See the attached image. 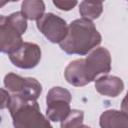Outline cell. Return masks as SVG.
<instances>
[{"label": "cell", "mask_w": 128, "mask_h": 128, "mask_svg": "<svg viewBox=\"0 0 128 128\" xmlns=\"http://www.w3.org/2000/svg\"><path fill=\"white\" fill-rule=\"evenodd\" d=\"M45 11V4L41 0H25L21 4V13L29 20H39Z\"/></svg>", "instance_id": "obj_11"}, {"label": "cell", "mask_w": 128, "mask_h": 128, "mask_svg": "<svg viewBox=\"0 0 128 128\" xmlns=\"http://www.w3.org/2000/svg\"><path fill=\"white\" fill-rule=\"evenodd\" d=\"M25 78L14 73H8L4 77V85L12 94H19L24 86Z\"/></svg>", "instance_id": "obj_14"}, {"label": "cell", "mask_w": 128, "mask_h": 128, "mask_svg": "<svg viewBox=\"0 0 128 128\" xmlns=\"http://www.w3.org/2000/svg\"><path fill=\"white\" fill-rule=\"evenodd\" d=\"M110 70L111 55L104 47L96 48L84 59V72L89 83L99 74H106Z\"/></svg>", "instance_id": "obj_4"}, {"label": "cell", "mask_w": 128, "mask_h": 128, "mask_svg": "<svg viewBox=\"0 0 128 128\" xmlns=\"http://www.w3.org/2000/svg\"><path fill=\"white\" fill-rule=\"evenodd\" d=\"M101 128H128V114L114 109L104 111L99 119Z\"/></svg>", "instance_id": "obj_10"}, {"label": "cell", "mask_w": 128, "mask_h": 128, "mask_svg": "<svg viewBox=\"0 0 128 128\" xmlns=\"http://www.w3.org/2000/svg\"><path fill=\"white\" fill-rule=\"evenodd\" d=\"M38 30L52 43H61L68 32L66 21L61 17L53 14L46 13L37 21Z\"/></svg>", "instance_id": "obj_5"}, {"label": "cell", "mask_w": 128, "mask_h": 128, "mask_svg": "<svg viewBox=\"0 0 128 128\" xmlns=\"http://www.w3.org/2000/svg\"><path fill=\"white\" fill-rule=\"evenodd\" d=\"M66 81L76 87L87 85L89 82L84 72V59H77L70 62L64 71Z\"/></svg>", "instance_id": "obj_9"}, {"label": "cell", "mask_w": 128, "mask_h": 128, "mask_svg": "<svg viewBox=\"0 0 128 128\" xmlns=\"http://www.w3.org/2000/svg\"><path fill=\"white\" fill-rule=\"evenodd\" d=\"M71 94L62 87H53L46 96V116L49 120L58 122L64 120L70 113Z\"/></svg>", "instance_id": "obj_3"}, {"label": "cell", "mask_w": 128, "mask_h": 128, "mask_svg": "<svg viewBox=\"0 0 128 128\" xmlns=\"http://www.w3.org/2000/svg\"><path fill=\"white\" fill-rule=\"evenodd\" d=\"M53 4L59 8L60 10H64V11H69L71 9H73L76 5H77V1H63V0H54Z\"/></svg>", "instance_id": "obj_17"}, {"label": "cell", "mask_w": 128, "mask_h": 128, "mask_svg": "<svg viewBox=\"0 0 128 128\" xmlns=\"http://www.w3.org/2000/svg\"><path fill=\"white\" fill-rule=\"evenodd\" d=\"M103 11V4L100 1H82L79 5V13L87 20L97 19Z\"/></svg>", "instance_id": "obj_12"}, {"label": "cell", "mask_w": 128, "mask_h": 128, "mask_svg": "<svg viewBox=\"0 0 128 128\" xmlns=\"http://www.w3.org/2000/svg\"><path fill=\"white\" fill-rule=\"evenodd\" d=\"M80 128H90V127L89 126H86V125H82Z\"/></svg>", "instance_id": "obj_20"}, {"label": "cell", "mask_w": 128, "mask_h": 128, "mask_svg": "<svg viewBox=\"0 0 128 128\" xmlns=\"http://www.w3.org/2000/svg\"><path fill=\"white\" fill-rule=\"evenodd\" d=\"M41 92H42L41 84L35 78L26 77L22 91L18 95L22 96L24 99L29 101H36L40 96Z\"/></svg>", "instance_id": "obj_13"}, {"label": "cell", "mask_w": 128, "mask_h": 128, "mask_svg": "<svg viewBox=\"0 0 128 128\" xmlns=\"http://www.w3.org/2000/svg\"><path fill=\"white\" fill-rule=\"evenodd\" d=\"M101 35L92 21L80 18L68 26L65 39L59 44L67 54L85 55L101 43Z\"/></svg>", "instance_id": "obj_1"}, {"label": "cell", "mask_w": 128, "mask_h": 128, "mask_svg": "<svg viewBox=\"0 0 128 128\" xmlns=\"http://www.w3.org/2000/svg\"><path fill=\"white\" fill-rule=\"evenodd\" d=\"M9 59L18 68L31 69L40 62L41 49L35 43L24 42L17 51L9 55Z\"/></svg>", "instance_id": "obj_6"}, {"label": "cell", "mask_w": 128, "mask_h": 128, "mask_svg": "<svg viewBox=\"0 0 128 128\" xmlns=\"http://www.w3.org/2000/svg\"><path fill=\"white\" fill-rule=\"evenodd\" d=\"M7 20L21 33L24 34L27 29V20L21 12H14L9 16H6Z\"/></svg>", "instance_id": "obj_16"}, {"label": "cell", "mask_w": 128, "mask_h": 128, "mask_svg": "<svg viewBox=\"0 0 128 128\" xmlns=\"http://www.w3.org/2000/svg\"><path fill=\"white\" fill-rule=\"evenodd\" d=\"M95 88L97 92L104 96L116 97L124 89V83L121 78L117 76L104 75L95 81Z\"/></svg>", "instance_id": "obj_8"}, {"label": "cell", "mask_w": 128, "mask_h": 128, "mask_svg": "<svg viewBox=\"0 0 128 128\" xmlns=\"http://www.w3.org/2000/svg\"><path fill=\"white\" fill-rule=\"evenodd\" d=\"M1 105H0V108L1 109H4V108H8L9 104H10V101H11V95L9 94L8 91H6L5 89L1 88Z\"/></svg>", "instance_id": "obj_18"}, {"label": "cell", "mask_w": 128, "mask_h": 128, "mask_svg": "<svg viewBox=\"0 0 128 128\" xmlns=\"http://www.w3.org/2000/svg\"><path fill=\"white\" fill-rule=\"evenodd\" d=\"M84 113L81 110L73 109L67 117L61 121V128H80L83 124Z\"/></svg>", "instance_id": "obj_15"}, {"label": "cell", "mask_w": 128, "mask_h": 128, "mask_svg": "<svg viewBox=\"0 0 128 128\" xmlns=\"http://www.w3.org/2000/svg\"><path fill=\"white\" fill-rule=\"evenodd\" d=\"M8 109L14 128H52L49 119L41 114L37 101H29L18 94H12Z\"/></svg>", "instance_id": "obj_2"}, {"label": "cell", "mask_w": 128, "mask_h": 128, "mask_svg": "<svg viewBox=\"0 0 128 128\" xmlns=\"http://www.w3.org/2000/svg\"><path fill=\"white\" fill-rule=\"evenodd\" d=\"M22 34L7 20L6 16L0 17V49L3 53L12 54L22 44Z\"/></svg>", "instance_id": "obj_7"}, {"label": "cell", "mask_w": 128, "mask_h": 128, "mask_svg": "<svg viewBox=\"0 0 128 128\" xmlns=\"http://www.w3.org/2000/svg\"><path fill=\"white\" fill-rule=\"evenodd\" d=\"M121 109L123 112H125L126 114H128V92L126 94V96L124 97V99L122 100L121 103Z\"/></svg>", "instance_id": "obj_19"}]
</instances>
